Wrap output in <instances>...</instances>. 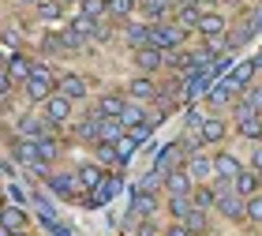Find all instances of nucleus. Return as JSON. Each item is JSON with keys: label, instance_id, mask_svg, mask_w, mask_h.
Wrapping results in <instances>:
<instances>
[{"label": "nucleus", "instance_id": "nucleus-1", "mask_svg": "<svg viewBox=\"0 0 262 236\" xmlns=\"http://www.w3.org/2000/svg\"><path fill=\"white\" fill-rule=\"evenodd\" d=\"M53 87H56V79H53V72H49V64H38V68H34V75L23 82L27 101H49V98H53Z\"/></svg>", "mask_w": 262, "mask_h": 236}, {"label": "nucleus", "instance_id": "nucleus-2", "mask_svg": "<svg viewBox=\"0 0 262 236\" xmlns=\"http://www.w3.org/2000/svg\"><path fill=\"white\" fill-rule=\"evenodd\" d=\"M184 38H187V30L180 23H165V19L154 23V45H158V49H180Z\"/></svg>", "mask_w": 262, "mask_h": 236}, {"label": "nucleus", "instance_id": "nucleus-3", "mask_svg": "<svg viewBox=\"0 0 262 236\" xmlns=\"http://www.w3.org/2000/svg\"><path fill=\"white\" fill-rule=\"evenodd\" d=\"M244 169H247V165L236 158L232 150H217V154H213V180H229L232 184Z\"/></svg>", "mask_w": 262, "mask_h": 236}, {"label": "nucleus", "instance_id": "nucleus-4", "mask_svg": "<svg viewBox=\"0 0 262 236\" xmlns=\"http://www.w3.org/2000/svg\"><path fill=\"white\" fill-rule=\"evenodd\" d=\"M34 68H38V60H30V56H11L8 72H4V90H11L15 82H27L34 75Z\"/></svg>", "mask_w": 262, "mask_h": 236}, {"label": "nucleus", "instance_id": "nucleus-5", "mask_svg": "<svg viewBox=\"0 0 262 236\" xmlns=\"http://www.w3.org/2000/svg\"><path fill=\"white\" fill-rule=\"evenodd\" d=\"M41 105H45V113H41V116H45L49 124L60 127V124H68V120H71V98H64L60 90H56L49 101H41Z\"/></svg>", "mask_w": 262, "mask_h": 236}, {"label": "nucleus", "instance_id": "nucleus-6", "mask_svg": "<svg viewBox=\"0 0 262 236\" xmlns=\"http://www.w3.org/2000/svg\"><path fill=\"white\" fill-rule=\"evenodd\" d=\"M161 64H165V49H158V45L135 49V68H139L142 75H154V72H161Z\"/></svg>", "mask_w": 262, "mask_h": 236}, {"label": "nucleus", "instance_id": "nucleus-7", "mask_svg": "<svg viewBox=\"0 0 262 236\" xmlns=\"http://www.w3.org/2000/svg\"><path fill=\"white\" fill-rule=\"evenodd\" d=\"M127 98L131 101H154V98H158V82H154V75H135L127 82Z\"/></svg>", "mask_w": 262, "mask_h": 236}, {"label": "nucleus", "instance_id": "nucleus-8", "mask_svg": "<svg viewBox=\"0 0 262 236\" xmlns=\"http://www.w3.org/2000/svg\"><path fill=\"white\" fill-rule=\"evenodd\" d=\"M15 135L19 139H45L49 135V120H38V116H19V124H15Z\"/></svg>", "mask_w": 262, "mask_h": 236}, {"label": "nucleus", "instance_id": "nucleus-9", "mask_svg": "<svg viewBox=\"0 0 262 236\" xmlns=\"http://www.w3.org/2000/svg\"><path fill=\"white\" fill-rule=\"evenodd\" d=\"M232 187H236V191H240L244 199H251V195H258V191H262V173L247 165V169H244V173L232 180Z\"/></svg>", "mask_w": 262, "mask_h": 236}, {"label": "nucleus", "instance_id": "nucleus-10", "mask_svg": "<svg viewBox=\"0 0 262 236\" xmlns=\"http://www.w3.org/2000/svg\"><path fill=\"white\" fill-rule=\"evenodd\" d=\"M184 169L191 173V180H195V184H206V180H213V158H206V154H191Z\"/></svg>", "mask_w": 262, "mask_h": 236}, {"label": "nucleus", "instance_id": "nucleus-11", "mask_svg": "<svg viewBox=\"0 0 262 236\" xmlns=\"http://www.w3.org/2000/svg\"><path fill=\"white\" fill-rule=\"evenodd\" d=\"M127 94H116V90H109V94H101L98 98V113L101 116H124V109H127Z\"/></svg>", "mask_w": 262, "mask_h": 236}, {"label": "nucleus", "instance_id": "nucleus-12", "mask_svg": "<svg viewBox=\"0 0 262 236\" xmlns=\"http://www.w3.org/2000/svg\"><path fill=\"white\" fill-rule=\"evenodd\" d=\"M199 135H202V143H221V139L229 135V124H225L221 116H206V120L199 124Z\"/></svg>", "mask_w": 262, "mask_h": 236}, {"label": "nucleus", "instance_id": "nucleus-13", "mask_svg": "<svg viewBox=\"0 0 262 236\" xmlns=\"http://www.w3.org/2000/svg\"><path fill=\"white\" fill-rule=\"evenodd\" d=\"M225 27H229V23H225V15H217V11H206V15H202V23H199V34L206 41H213V38H225Z\"/></svg>", "mask_w": 262, "mask_h": 236}, {"label": "nucleus", "instance_id": "nucleus-14", "mask_svg": "<svg viewBox=\"0 0 262 236\" xmlns=\"http://www.w3.org/2000/svg\"><path fill=\"white\" fill-rule=\"evenodd\" d=\"M165 187H169V195H191L195 191V180H191V173L187 169H176L165 176Z\"/></svg>", "mask_w": 262, "mask_h": 236}, {"label": "nucleus", "instance_id": "nucleus-15", "mask_svg": "<svg viewBox=\"0 0 262 236\" xmlns=\"http://www.w3.org/2000/svg\"><path fill=\"white\" fill-rule=\"evenodd\" d=\"M56 90H60L64 98H71V101H82L90 87H86V79H82V75H64L60 82H56Z\"/></svg>", "mask_w": 262, "mask_h": 236}, {"label": "nucleus", "instance_id": "nucleus-16", "mask_svg": "<svg viewBox=\"0 0 262 236\" xmlns=\"http://www.w3.org/2000/svg\"><path fill=\"white\" fill-rule=\"evenodd\" d=\"M124 38L131 49H146V45H154V27H142V23H131V27L124 30Z\"/></svg>", "mask_w": 262, "mask_h": 236}, {"label": "nucleus", "instance_id": "nucleus-17", "mask_svg": "<svg viewBox=\"0 0 262 236\" xmlns=\"http://www.w3.org/2000/svg\"><path fill=\"white\" fill-rule=\"evenodd\" d=\"M202 15H206V8H199V4H180V11H176V23H180L184 30H199V23H202Z\"/></svg>", "mask_w": 262, "mask_h": 236}, {"label": "nucleus", "instance_id": "nucleus-18", "mask_svg": "<svg viewBox=\"0 0 262 236\" xmlns=\"http://www.w3.org/2000/svg\"><path fill=\"white\" fill-rule=\"evenodd\" d=\"M191 203H195V210H213V206H217V184H213V187H206V184H195Z\"/></svg>", "mask_w": 262, "mask_h": 236}, {"label": "nucleus", "instance_id": "nucleus-19", "mask_svg": "<svg viewBox=\"0 0 262 236\" xmlns=\"http://www.w3.org/2000/svg\"><path fill=\"white\" fill-rule=\"evenodd\" d=\"M255 72H258V68H255V60H247V64H240V68H236V72L229 75V82H232V90H236V94H244L247 87H251V79H255Z\"/></svg>", "mask_w": 262, "mask_h": 236}, {"label": "nucleus", "instance_id": "nucleus-20", "mask_svg": "<svg viewBox=\"0 0 262 236\" xmlns=\"http://www.w3.org/2000/svg\"><path fill=\"white\" fill-rule=\"evenodd\" d=\"M184 225L191 236H206L210 232V210H191V214L184 218Z\"/></svg>", "mask_w": 262, "mask_h": 236}, {"label": "nucleus", "instance_id": "nucleus-21", "mask_svg": "<svg viewBox=\"0 0 262 236\" xmlns=\"http://www.w3.org/2000/svg\"><path fill=\"white\" fill-rule=\"evenodd\" d=\"M236 132L244 139H251V143H262V113L247 116V120H236Z\"/></svg>", "mask_w": 262, "mask_h": 236}, {"label": "nucleus", "instance_id": "nucleus-22", "mask_svg": "<svg viewBox=\"0 0 262 236\" xmlns=\"http://www.w3.org/2000/svg\"><path fill=\"white\" fill-rule=\"evenodd\" d=\"M75 184H79V176H71V173H56L53 180H49V187H53L56 195H64V199L75 195Z\"/></svg>", "mask_w": 262, "mask_h": 236}, {"label": "nucleus", "instance_id": "nucleus-23", "mask_svg": "<svg viewBox=\"0 0 262 236\" xmlns=\"http://www.w3.org/2000/svg\"><path fill=\"white\" fill-rule=\"evenodd\" d=\"M195 210V203H191V195H169V214L176 218V221H184L187 214Z\"/></svg>", "mask_w": 262, "mask_h": 236}, {"label": "nucleus", "instance_id": "nucleus-24", "mask_svg": "<svg viewBox=\"0 0 262 236\" xmlns=\"http://www.w3.org/2000/svg\"><path fill=\"white\" fill-rule=\"evenodd\" d=\"M142 8H146V15H150L154 23H161V19L176 8V0H142Z\"/></svg>", "mask_w": 262, "mask_h": 236}, {"label": "nucleus", "instance_id": "nucleus-25", "mask_svg": "<svg viewBox=\"0 0 262 236\" xmlns=\"http://www.w3.org/2000/svg\"><path fill=\"white\" fill-rule=\"evenodd\" d=\"M232 101H236V90H232V82H229V79H225L221 87H213V90H210V105H217V109H221V105H232Z\"/></svg>", "mask_w": 262, "mask_h": 236}, {"label": "nucleus", "instance_id": "nucleus-26", "mask_svg": "<svg viewBox=\"0 0 262 236\" xmlns=\"http://www.w3.org/2000/svg\"><path fill=\"white\" fill-rule=\"evenodd\" d=\"M120 120L127 124V132H131V127H139V124H146V109H142V101H127V109H124Z\"/></svg>", "mask_w": 262, "mask_h": 236}, {"label": "nucleus", "instance_id": "nucleus-27", "mask_svg": "<svg viewBox=\"0 0 262 236\" xmlns=\"http://www.w3.org/2000/svg\"><path fill=\"white\" fill-rule=\"evenodd\" d=\"M4 229H11V232H27V214H23L19 206H8V210H4Z\"/></svg>", "mask_w": 262, "mask_h": 236}, {"label": "nucleus", "instance_id": "nucleus-28", "mask_svg": "<svg viewBox=\"0 0 262 236\" xmlns=\"http://www.w3.org/2000/svg\"><path fill=\"white\" fill-rule=\"evenodd\" d=\"M75 176H79V184L86 187V191H90V187H98V184H101V173H98V165H82V169H79Z\"/></svg>", "mask_w": 262, "mask_h": 236}, {"label": "nucleus", "instance_id": "nucleus-29", "mask_svg": "<svg viewBox=\"0 0 262 236\" xmlns=\"http://www.w3.org/2000/svg\"><path fill=\"white\" fill-rule=\"evenodd\" d=\"M135 11V0H109V15L113 19H127Z\"/></svg>", "mask_w": 262, "mask_h": 236}, {"label": "nucleus", "instance_id": "nucleus-30", "mask_svg": "<svg viewBox=\"0 0 262 236\" xmlns=\"http://www.w3.org/2000/svg\"><path fill=\"white\" fill-rule=\"evenodd\" d=\"M105 11H109V0H82V15H90V19H101Z\"/></svg>", "mask_w": 262, "mask_h": 236}, {"label": "nucleus", "instance_id": "nucleus-31", "mask_svg": "<svg viewBox=\"0 0 262 236\" xmlns=\"http://www.w3.org/2000/svg\"><path fill=\"white\" fill-rule=\"evenodd\" d=\"M247 221H251V225H262V191L247 199Z\"/></svg>", "mask_w": 262, "mask_h": 236}, {"label": "nucleus", "instance_id": "nucleus-32", "mask_svg": "<svg viewBox=\"0 0 262 236\" xmlns=\"http://www.w3.org/2000/svg\"><path fill=\"white\" fill-rule=\"evenodd\" d=\"M38 15L49 23V19H60V0H41L38 4Z\"/></svg>", "mask_w": 262, "mask_h": 236}, {"label": "nucleus", "instance_id": "nucleus-33", "mask_svg": "<svg viewBox=\"0 0 262 236\" xmlns=\"http://www.w3.org/2000/svg\"><path fill=\"white\" fill-rule=\"evenodd\" d=\"M38 150H41V158H45V161H53L56 154H60V146H56L49 135H45V139H38Z\"/></svg>", "mask_w": 262, "mask_h": 236}, {"label": "nucleus", "instance_id": "nucleus-34", "mask_svg": "<svg viewBox=\"0 0 262 236\" xmlns=\"http://www.w3.org/2000/svg\"><path fill=\"white\" fill-rule=\"evenodd\" d=\"M116 158H120V154H116L113 143H98V161H101V165H109V161H116Z\"/></svg>", "mask_w": 262, "mask_h": 236}, {"label": "nucleus", "instance_id": "nucleus-35", "mask_svg": "<svg viewBox=\"0 0 262 236\" xmlns=\"http://www.w3.org/2000/svg\"><path fill=\"white\" fill-rule=\"evenodd\" d=\"M244 98H247V101H251V105H255V109L262 113V87H255V82H251V87H247V90H244Z\"/></svg>", "mask_w": 262, "mask_h": 236}, {"label": "nucleus", "instance_id": "nucleus-36", "mask_svg": "<svg viewBox=\"0 0 262 236\" xmlns=\"http://www.w3.org/2000/svg\"><path fill=\"white\" fill-rule=\"evenodd\" d=\"M150 132H154V124L146 120V124H139V127H131V139H135V143H142V139H150Z\"/></svg>", "mask_w": 262, "mask_h": 236}, {"label": "nucleus", "instance_id": "nucleus-37", "mask_svg": "<svg viewBox=\"0 0 262 236\" xmlns=\"http://www.w3.org/2000/svg\"><path fill=\"white\" fill-rule=\"evenodd\" d=\"M247 165H251V169H258V173H262V143H258V146L251 150V158H247Z\"/></svg>", "mask_w": 262, "mask_h": 236}, {"label": "nucleus", "instance_id": "nucleus-38", "mask_svg": "<svg viewBox=\"0 0 262 236\" xmlns=\"http://www.w3.org/2000/svg\"><path fill=\"white\" fill-rule=\"evenodd\" d=\"M165 236H191V232H187V225H184V221H176V225H169V229H165Z\"/></svg>", "mask_w": 262, "mask_h": 236}, {"label": "nucleus", "instance_id": "nucleus-39", "mask_svg": "<svg viewBox=\"0 0 262 236\" xmlns=\"http://www.w3.org/2000/svg\"><path fill=\"white\" fill-rule=\"evenodd\" d=\"M191 4H199V8H210V4H213V0H191Z\"/></svg>", "mask_w": 262, "mask_h": 236}, {"label": "nucleus", "instance_id": "nucleus-40", "mask_svg": "<svg viewBox=\"0 0 262 236\" xmlns=\"http://www.w3.org/2000/svg\"><path fill=\"white\" fill-rule=\"evenodd\" d=\"M255 68H258V72H262V53H258V56H255Z\"/></svg>", "mask_w": 262, "mask_h": 236}, {"label": "nucleus", "instance_id": "nucleus-41", "mask_svg": "<svg viewBox=\"0 0 262 236\" xmlns=\"http://www.w3.org/2000/svg\"><path fill=\"white\" fill-rule=\"evenodd\" d=\"M19 4H34V8H38V4H41V0H19Z\"/></svg>", "mask_w": 262, "mask_h": 236}, {"label": "nucleus", "instance_id": "nucleus-42", "mask_svg": "<svg viewBox=\"0 0 262 236\" xmlns=\"http://www.w3.org/2000/svg\"><path fill=\"white\" fill-rule=\"evenodd\" d=\"M4 236H27V232H11V229H4Z\"/></svg>", "mask_w": 262, "mask_h": 236}]
</instances>
